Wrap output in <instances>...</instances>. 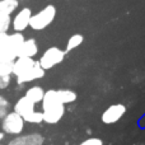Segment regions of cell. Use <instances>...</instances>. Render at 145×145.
<instances>
[{
    "label": "cell",
    "instance_id": "e0dca14e",
    "mask_svg": "<svg viewBox=\"0 0 145 145\" xmlns=\"http://www.w3.org/2000/svg\"><path fill=\"white\" fill-rule=\"evenodd\" d=\"M59 98H60V102L63 105H69V103H72L76 101L78 94L71 89H59L57 90Z\"/></svg>",
    "mask_w": 145,
    "mask_h": 145
},
{
    "label": "cell",
    "instance_id": "8fae6325",
    "mask_svg": "<svg viewBox=\"0 0 145 145\" xmlns=\"http://www.w3.org/2000/svg\"><path fill=\"white\" fill-rule=\"evenodd\" d=\"M38 54V45L37 41L35 38H29V40H24L22 47L18 51V57H29L33 59Z\"/></svg>",
    "mask_w": 145,
    "mask_h": 145
},
{
    "label": "cell",
    "instance_id": "9a60e30c",
    "mask_svg": "<svg viewBox=\"0 0 145 145\" xmlns=\"http://www.w3.org/2000/svg\"><path fill=\"white\" fill-rule=\"evenodd\" d=\"M24 40L25 38H24V36H23V33H20V32L10 33L9 35V45H8V47H9L12 51H14V52L18 55V51H19V48L22 47Z\"/></svg>",
    "mask_w": 145,
    "mask_h": 145
},
{
    "label": "cell",
    "instance_id": "7a4b0ae2",
    "mask_svg": "<svg viewBox=\"0 0 145 145\" xmlns=\"http://www.w3.org/2000/svg\"><path fill=\"white\" fill-rule=\"evenodd\" d=\"M65 55L66 54L64 50H61L60 47H56V46H52V47H48L47 50L41 55L38 63H40V65L42 66L45 70H50L54 66L63 63L64 59H65Z\"/></svg>",
    "mask_w": 145,
    "mask_h": 145
},
{
    "label": "cell",
    "instance_id": "7c38bea8",
    "mask_svg": "<svg viewBox=\"0 0 145 145\" xmlns=\"http://www.w3.org/2000/svg\"><path fill=\"white\" fill-rule=\"evenodd\" d=\"M19 8V0H0V20L12 14Z\"/></svg>",
    "mask_w": 145,
    "mask_h": 145
},
{
    "label": "cell",
    "instance_id": "cb8c5ba5",
    "mask_svg": "<svg viewBox=\"0 0 145 145\" xmlns=\"http://www.w3.org/2000/svg\"><path fill=\"white\" fill-rule=\"evenodd\" d=\"M9 45V33H0V50L7 48Z\"/></svg>",
    "mask_w": 145,
    "mask_h": 145
},
{
    "label": "cell",
    "instance_id": "ac0fdd59",
    "mask_svg": "<svg viewBox=\"0 0 145 145\" xmlns=\"http://www.w3.org/2000/svg\"><path fill=\"white\" fill-rule=\"evenodd\" d=\"M15 60H17V54L10 50L9 47L0 50V61H10V63H14Z\"/></svg>",
    "mask_w": 145,
    "mask_h": 145
},
{
    "label": "cell",
    "instance_id": "d4e9b609",
    "mask_svg": "<svg viewBox=\"0 0 145 145\" xmlns=\"http://www.w3.org/2000/svg\"><path fill=\"white\" fill-rule=\"evenodd\" d=\"M10 82H12V76H3L0 75V89H7L10 85Z\"/></svg>",
    "mask_w": 145,
    "mask_h": 145
},
{
    "label": "cell",
    "instance_id": "603a6c76",
    "mask_svg": "<svg viewBox=\"0 0 145 145\" xmlns=\"http://www.w3.org/2000/svg\"><path fill=\"white\" fill-rule=\"evenodd\" d=\"M79 145H103V141L99 138H88L84 141H82Z\"/></svg>",
    "mask_w": 145,
    "mask_h": 145
},
{
    "label": "cell",
    "instance_id": "4316f807",
    "mask_svg": "<svg viewBox=\"0 0 145 145\" xmlns=\"http://www.w3.org/2000/svg\"><path fill=\"white\" fill-rule=\"evenodd\" d=\"M0 145H3V144H0Z\"/></svg>",
    "mask_w": 145,
    "mask_h": 145
},
{
    "label": "cell",
    "instance_id": "3957f363",
    "mask_svg": "<svg viewBox=\"0 0 145 145\" xmlns=\"http://www.w3.org/2000/svg\"><path fill=\"white\" fill-rule=\"evenodd\" d=\"M3 131L10 135H19L24 129V120L22 116H19L17 112H9L1 122Z\"/></svg>",
    "mask_w": 145,
    "mask_h": 145
},
{
    "label": "cell",
    "instance_id": "ffe728a7",
    "mask_svg": "<svg viewBox=\"0 0 145 145\" xmlns=\"http://www.w3.org/2000/svg\"><path fill=\"white\" fill-rule=\"evenodd\" d=\"M9 112H10V102L4 95H0V120H3Z\"/></svg>",
    "mask_w": 145,
    "mask_h": 145
},
{
    "label": "cell",
    "instance_id": "7402d4cb",
    "mask_svg": "<svg viewBox=\"0 0 145 145\" xmlns=\"http://www.w3.org/2000/svg\"><path fill=\"white\" fill-rule=\"evenodd\" d=\"M12 28V17H7L0 20V33H9Z\"/></svg>",
    "mask_w": 145,
    "mask_h": 145
},
{
    "label": "cell",
    "instance_id": "30bf717a",
    "mask_svg": "<svg viewBox=\"0 0 145 145\" xmlns=\"http://www.w3.org/2000/svg\"><path fill=\"white\" fill-rule=\"evenodd\" d=\"M45 74H46V70L40 65V63H38V61H35V65H33V68L31 69V70L28 71L25 75L18 78L17 82L19 83V84L31 83V82H33V80H37V79H41V78H43V76H45Z\"/></svg>",
    "mask_w": 145,
    "mask_h": 145
},
{
    "label": "cell",
    "instance_id": "5b68a950",
    "mask_svg": "<svg viewBox=\"0 0 145 145\" xmlns=\"http://www.w3.org/2000/svg\"><path fill=\"white\" fill-rule=\"evenodd\" d=\"M31 17H32V10L29 8L24 7L12 18V29L14 32H20L25 31L29 27Z\"/></svg>",
    "mask_w": 145,
    "mask_h": 145
},
{
    "label": "cell",
    "instance_id": "4fadbf2b",
    "mask_svg": "<svg viewBox=\"0 0 145 145\" xmlns=\"http://www.w3.org/2000/svg\"><path fill=\"white\" fill-rule=\"evenodd\" d=\"M41 103H42V110H46V108L54 107V106H57V105H63V103L60 102L57 90H55V89L46 90L45 95H43V99Z\"/></svg>",
    "mask_w": 145,
    "mask_h": 145
},
{
    "label": "cell",
    "instance_id": "52a82bcc",
    "mask_svg": "<svg viewBox=\"0 0 145 145\" xmlns=\"http://www.w3.org/2000/svg\"><path fill=\"white\" fill-rule=\"evenodd\" d=\"M45 143V138L41 134H28V135L15 136L9 141L8 145H42Z\"/></svg>",
    "mask_w": 145,
    "mask_h": 145
},
{
    "label": "cell",
    "instance_id": "484cf974",
    "mask_svg": "<svg viewBox=\"0 0 145 145\" xmlns=\"http://www.w3.org/2000/svg\"><path fill=\"white\" fill-rule=\"evenodd\" d=\"M3 138H4V134H3V133H0V140H1Z\"/></svg>",
    "mask_w": 145,
    "mask_h": 145
},
{
    "label": "cell",
    "instance_id": "d6986e66",
    "mask_svg": "<svg viewBox=\"0 0 145 145\" xmlns=\"http://www.w3.org/2000/svg\"><path fill=\"white\" fill-rule=\"evenodd\" d=\"M14 63L10 61H0V75L3 76H12Z\"/></svg>",
    "mask_w": 145,
    "mask_h": 145
},
{
    "label": "cell",
    "instance_id": "44dd1931",
    "mask_svg": "<svg viewBox=\"0 0 145 145\" xmlns=\"http://www.w3.org/2000/svg\"><path fill=\"white\" fill-rule=\"evenodd\" d=\"M24 122H29V123H41L43 122V113L40 111H33L31 115H28L24 118Z\"/></svg>",
    "mask_w": 145,
    "mask_h": 145
},
{
    "label": "cell",
    "instance_id": "5bb4252c",
    "mask_svg": "<svg viewBox=\"0 0 145 145\" xmlns=\"http://www.w3.org/2000/svg\"><path fill=\"white\" fill-rule=\"evenodd\" d=\"M43 95H45V90H43V88L40 87V85H33V87L28 88L27 92H25V97H27L31 102L35 103V105L42 102Z\"/></svg>",
    "mask_w": 145,
    "mask_h": 145
},
{
    "label": "cell",
    "instance_id": "ba28073f",
    "mask_svg": "<svg viewBox=\"0 0 145 145\" xmlns=\"http://www.w3.org/2000/svg\"><path fill=\"white\" fill-rule=\"evenodd\" d=\"M33 59L29 57H17V60L14 61V68H13V75H15V78H20L23 75H25L35 65Z\"/></svg>",
    "mask_w": 145,
    "mask_h": 145
},
{
    "label": "cell",
    "instance_id": "6da1fadb",
    "mask_svg": "<svg viewBox=\"0 0 145 145\" xmlns=\"http://www.w3.org/2000/svg\"><path fill=\"white\" fill-rule=\"evenodd\" d=\"M56 8L54 5L48 4L46 5L43 9H41L38 13L32 14L29 22V27L33 31H43L45 28H47L51 23L54 22V19L56 18Z\"/></svg>",
    "mask_w": 145,
    "mask_h": 145
},
{
    "label": "cell",
    "instance_id": "2e32d148",
    "mask_svg": "<svg viewBox=\"0 0 145 145\" xmlns=\"http://www.w3.org/2000/svg\"><path fill=\"white\" fill-rule=\"evenodd\" d=\"M83 41H84V36L80 35V33H75V35H72L69 37L68 42H66V47H65V54H69L70 51L75 50V48H78L80 45L83 43Z\"/></svg>",
    "mask_w": 145,
    "mask_h": 145
},
{
    "label": "cell",
    "instance_id": "9c48e42d",
    "mask_svg": "<svg viewBox=\"0 0 145 145\" xmlns=\"http://www.w3.org/2000/svg\"><path fill=\"white\" fill-rule=\"evenodd\" d=\"M35 103L31 102L29 99H28L25 95H23V97H20L19 99L15 102L14 105V112H17L19 116H22L23 120H24L25 117H27L28 115H31V113L33 112L35 110Z\"/></svg>",
    "mask_w": 145,
    "mask_h": 145
},
{
    "label": "cell",
    "instance_id": "8992f818",
    "mask_svg": "<svg viewBox=\"0 0 145 145\" xmlns=\"http://www.w3.org/2000/svg\"><path fill=\"white\" fill-rule=\"evenodd\" d=\"M42 113H43V121L46 123L55 125L65 115V105H57L54 106V107L46 108V110H42Z\"/></svg>",
    "mask_w": 145,
    "mask_h": 145
},
{
    "label": "cell",
    "instance_id": "277c9868",
    "mask_svg": "<svg viewBox=\"0 0 145 145\" xmlns=\"http://www.w3.org/2000/svg\"><path fill=\"white\" fill-rule=\"evenodd\" d=\"M125 113L126 106L122 105V103H115V105H111L110 107H107L103 111L101 120L105 125H112V123H116L117 121H120Z\"/></svg>",
    "mask_w": 145,
    "mask_h": 145
}]
</instances>
